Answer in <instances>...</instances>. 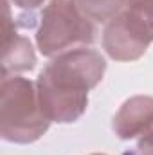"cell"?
Returning <instances> with one entry per match:
<instances>
[{"instance_id": "cell-8", "label": "cell", "mask_w": 153, "mask_h": 155, "mask_svg": "<svg viewBox=\"0 0 153 155\" xmlns=\"http://www.w3.org/2000/svg\"><path fill=\"white\" fill-rule=\"evenodd\" d=\"M124 155H153V130L144 134L142 139H139V143L135 144V148Z\"/></svg>"}, {"instance_id": "cell-11", "label": "cell", "mask_w": 153, "mask_h": 155, "mask_svg": "<svg viewBox=\"0 0 153 155\" xmlns=\"http://www.w3.org/2000/svg\"><path fill=\"white\" fill-rule=\"evenodd\" d=\"M94 155H103V153H94Z\"/></svg>"}, {"instance_id": "cell-4", "label": "cell", "mask_w": 153, "mask_h": 155, "mask_svg": "<svg viewBox=\"0 0 153 155\" xmlns=\"http://www.w3.org/2000/svg\"><path fill=\"white\" fill-rule=\"evenodd\" d=\"M153 41V2L126 5L103 31V47L119 61L139 60Z\"/></svg>"}, {"instance_id": "cell-10", "label": "cell", "mask_w": 153, "mask_h": 155, "mask_svg": "<svg viewBox=\"0 0 153 155\" xmlns=\"http://www.w3.org/2000/svg\"><path fill=\"white\" fill-rule=\"evenodd\" d=\"M141 2H153V0H124L126 5H133V4H141Z\"/></svg>"}, {"instance_id": "cell-9", "label": "cell", "mask_w": 153, "mask_h": 155, "mask_svg": "<svg viewBox=\"0 0 153 155\" xmlns=\"http://www.w3.org/2000/svg\"><path fill=\"white\" fill-rule=\"evenodd\" d=\"M15 5H18V7H22V9H36L38 5L43 4V0H11Z\"/></svg>"}, {"instance_id": "cell-6", "label": "cell", "mask_w": 153, "mask_h": 155, "mask_svg": "<svg viewBox=\"0 0 153 155\" xmlns=\"http://www.w3.org/2000/svg\"><path fill=\"white\" fill-rule=\"evenodd\" d=\"M153 126V97L151 96H133L122 103L114 116L115 135L119 139H133L146 134Z\"/></svg>"}, {"instance_id": "cell-3", "label": "cell", "mask_w": 153, "mask_h": 155, "mask_svg": "<svg viewBox=\"0 0 153 155\" xmlns=\"http://www.w3.org/2000/svg\"><path fill=\"white\" fill-rule=\"evenodd\" d=\"M94 38V24L72 0H50L43 7L36 33V43L43 56H56L76 45L92 43Z\"/></svg>"}, {"instance_id": "cell-7", "label": "cell", "mask_w": 153, "mask_h": 155, "mask_svg": "<svg viewBox=\"0 0 153 155\" xmlns=\"http://www.w3.org/2000/svg\"><path fill=\"white\" fill-rule=\"evenodd\" d=\"M90 22H110L121 13L124 0H72Z\"/></svg>"}, {"instance_id": "cell-1", "label": "cell", "mask_w": 153, "mask_h": 155, "mask_svg": "<svg viewBox=\"0 0 153 155\" xmlns=\"http://www.w3.org/2000/svg\"><path fill=\"white\" fill-rule=\"evenodd\" d=\"M105 58L92 49H74L58 54L38 76L40 105L56 123H74L88 105V90L105 74Z\"/></svg>"}, {"instance_id": "cell-2", "label": "cell", "mask_w": 153, "mask_h": 155, "mask_svg": "<svg viewBox=\"0 0 153 155\" xmlns=\"http://www.w3.org/2000/svg\"><path fill=\"white\" fill-rule=\"evenodd\" d=\"M36 87L25 78H4L0 87V135L9 143L27 144L49 130Z\"/></svg>"}, {"instance_id": "cell-5", "label": "cell", "mask_w": 153, "mask_h": 155, "mask_svg": "<svg viewBox=\"0 0 153 155\" xmlns=\"http://www.w3.org/2000/svg\"><path fill=\"white\" fill-rule=\"evenodd\" d=\"M4 22H2V76L7 78L9 72L31 71L36 63V54L31 41L15 31V22L11 20L7 0H2Z\"/></svg>"}]
</instances>
